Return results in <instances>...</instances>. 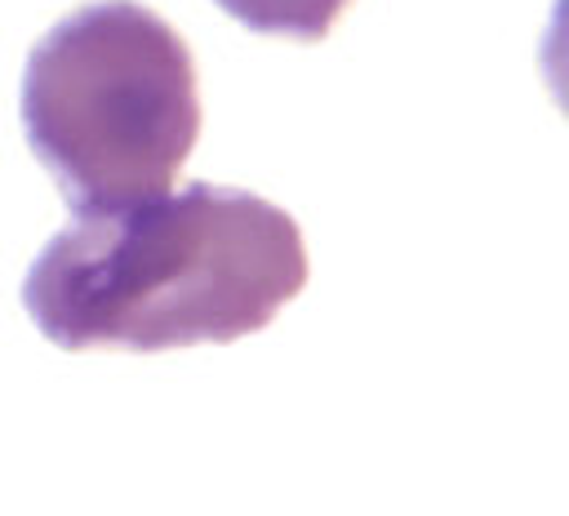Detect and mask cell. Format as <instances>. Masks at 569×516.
<instances>
[{"label": "cell", "mask_w": 569, "mask_h": 516, "mask_svg": "<svg viewBox=\"0 0 569 516\" xmlns=\"http://www.w3.org/2000/svg\"><path fill=\"white\" fill-rule=\"evenodd\" d=\"M240 27L284 40H320L351 0H213Z\"/></svg>", "instance_id": "obj_3"}, {"label": "cell", "mask_w": 569, "mask_h": 516, "mask_svg": "<svg viewBox=\"0 0 569 516\" xmlns=\"http://www.w3.org/2000/svg\"><path fill=\"white\" fill-rule=\"evenodd\" d=\"M22 133L76 214L169 191L200 138L196 58L138 0H89L27 53Z\"/></svg>", "instance_id": "obj_2"}, {"label": "cell", "mask_w": 569, "mask_h": 516, "mask_svg": "<svg viewBox=\"0 0 569 516\" xmlns=\"http://www.w3.org/2000/svg\"><path fill=\"white\" fill-rule=\"evenodd\" d=\"M302 285L307 245L289 209L187 182L76 214L31 258L22 307L62 351H173L267 329Z\"/></svg>", "instance_id": "obj_1"}]
</instances>
